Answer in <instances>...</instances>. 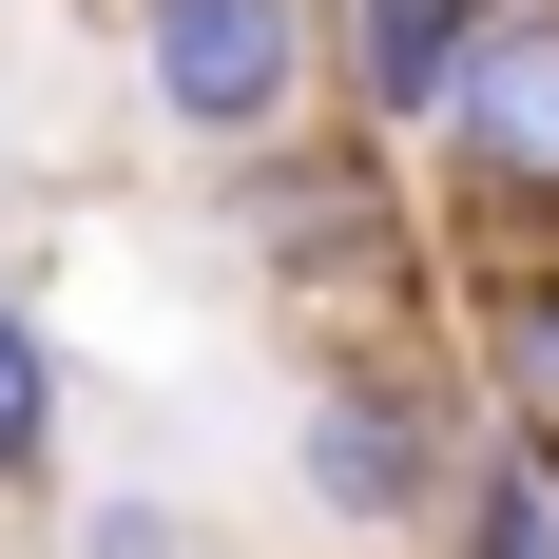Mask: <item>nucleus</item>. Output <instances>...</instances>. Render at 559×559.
<instances>
[{
    "label": "nucleus",
    "mask_w": 559,
    "mask_h": 559,
    "mask_svg": "<svg viewBox=\"0 0 559 559\" xmlns=\"http://www.w3.org/2000/svg\"><path fill=\"white\" fill-rule=\"evenodd\" d=\"M483 444H502L483 367H444L425 329H347V347H309V386H289V521L347 540V559H444Z\"/></svg>",
    "instance_id": "obj_1"
},
{
    "label": "nucleus",
    "mask_w": 559,
    "mask_h": 559,
    "mask_svg": "<svg viewBox=\"0 0 559 559\" xmlns=\"http://www.w3.org/2000/svg\"><path fill=\"white\" fill-rule=\"evenodd\" d=\"M213 231L231 271L289 289L309 329H425V309H463V251H444V193H425V155H386V135H347V116H309L289 155L213 174Z\"/></svg>",
    "instance_id": "obj_2"
},
{
    "label": "nucleus",
    "mask_w": 559,
    "mask_h": 559,
    "mask_svg": "<svg viewBox=\"0 0 559 559\" xmlns=\"http://www.w3.org/2000/svg\"><path fill=\"white\" fill-rule=\"evenodd\" d=\"M116 78L174 155L251 174L329 116V0H116Z\"/></svg>",
    "instance_id": "obj_3"
},
{
    "label": "nucleus",
    "mask_w": 559,
    "mask_h": 559,
    "mask_svg": "<svg viewBox=\"0 0 559 559\" xmlns=\"http://www.w3.org/2000/svg\"><path fill=\"white\" fill-rule=\"evenodd\" d=\"M425 193H444V251H463V271H540V251H559V0L483 20L444 135H425Z\"/></svg>",
    "instance_id": "obj_4"
},
{
    "label": "nucleus",
    "mask_w": 559,
    "mask_h": 559,
    "mask_svg": "<svg viewBox=\"0 0 559 559\" xmlns=\"http://www.w3.org/2000/svg\"><path fill=\"white\" fill-rule=\"evenodd\" d=\"M463 58H483V0H329V116H347V135H386V155L444 135Z\"/></svg>",
    "instance_id": "obj_5"
},
{
    "label": "nucleus",
    "mask_w": 559,
    "mask_h": 559,
    "mask_svg": "<svg viewBox=\"0 0 559 559\" xmlns=\"http://www.w3.org/2000/svg\"><path fill=\"white\" fill-rule=\"evenodd\" d=\"M463 329H483V347H463V367H483V405L559 463V251H540V271H463Z\"/></svg>",
    "instance_id": "obj_6"
},
{
    "label": "nucleus",
    "mask_w": 559,
    "mask_h": 559,
    "mask_svg": "<svg viewBox=\"0 0 559 559\" xmlns=\"http://www.w3.org/2000/svg\"><path fill=\"white\" fill-rule=\"evenodd\" d=\"M58 444H78V347L20 271H0V502H58Z\"/></svg>",
    "instance_id": "obj_7"
},
{
    "label": "nucleus",
    "mask_w": 559,
    "mask_h": 559,
    "mask_svg": "<svg viewBox=\"0 0 559 559\" xmlns=\"http://www.w3.org/2000/svg\"><path fill=\"white\" fill-rule=\"evenodd\" d=\"M444 559H559V463L521 444H483V483H463V521H444Z\"/></svg>",
    "instance_id": "obj_8"
},
{
    "label": "nucleus",
    "mask_w": 559,
    "mask_h": 559,
    "mask_svg": "<svg viewBox=\"0 0 559 559\" xmlns=\"http://www.w3.org/2000/svg\"><path fill=\"white\" fill-rule=\"evenodd\" d=\"M58 559H213V540H193L174 483H78V502H58Z\"/></svg>",
    "instance_id": "obj_9"
}]
</instances>
